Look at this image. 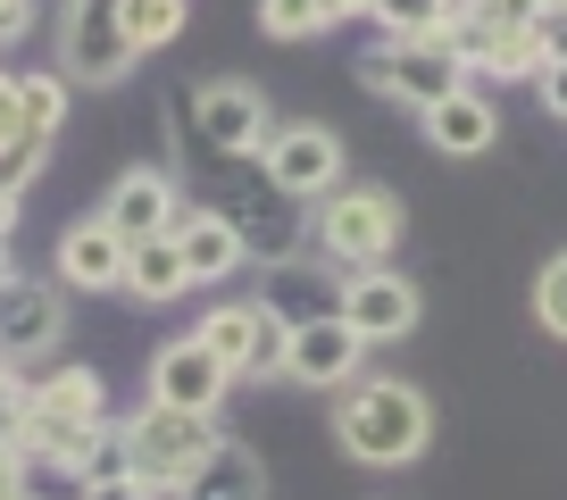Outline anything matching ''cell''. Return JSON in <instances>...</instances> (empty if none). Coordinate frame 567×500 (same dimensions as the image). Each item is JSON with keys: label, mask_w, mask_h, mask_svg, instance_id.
<instances>
[{"label": "cell", "mask_w": 567, "mask_h": 500, "mask_svg": "<svg viewBox=\"0 0 567 500\" xmlns=\"http://www.w3.org/2000/svg\"><path fill=\"white\" fill-rule=\"evenodd\" d=\"M334 442L359 467H409L434 442V400L401 375H351L334 393Z\"/></svg>", "instance_id": "6da1fadb"}, {"label": "cell", "mask_w": 567, "mask_h": 500, "mask_svg": "<svg viewBox=\"0 0 567 500\" xmlns=\"http://www.w3.org/2000/svg\"><path fill=\"white\" fill-rule=\"evenodd\" d=\"M18 34H34V0H0V51Z\"/></svg>", "instance_id": "f1b7e54d"}, {"label": "cell", "mask_w": 567, "mask_h": 500, "mask_svg": "<svg viewBox=\"0 0 567 500\" xmlns=\"http://www.w3.org/2000/svg\"><path fill=\"white\" fill-rule=\"evenodd\" d=\"M417 125H425V143L443 150V159H484V150L501 143V108L484 101L476 84H467V92H451V101H434Z\"/></svg>", "instance_id": "d6986e66"}, {"label": "cell", "mask_w": 567, "mask_h": 500, "mask_svg": "<svg viewBox=\"0 0 567 500\" xmlns=\"http://www.w3.org/2000/svg\"><path fill=\"white\" fill-rule=\"evenodd\" d=\"M200 209H217L234 233H243V259H259V268H292L309 250V209L301 200H284L276 184L259 176V159H250V176L234 184L226 200H200Z\"/></svg>", "instance_id": "5b68a950"}, {"label": "cell", "mask_w": 567, "mask_h": 500, "mask_svg": "<svg viewBox=\"0 0 567 500\" xmlns=\"http://www.w3.org/2000/svg\"><path fill=\"white\" fill-rule=\"evenodd\" d=\"M359 358H368V342H359L342 317H301L292 334H284V375L309 384V393H342V384L359 375Z\"/></svg>", "instance_id": "5bb4252c"}, {"label": "cell", "mask_w": 567, "mask_h": 500, "mask_svg": "<svg viewBox=\"0 0 567 500\" xmlns=\"http://www.w3.org/2000/svg\"><path fill=\"white\" fill-rule=\"evenodd\" d=\"M68 334V292H51V275H0V367H25Z\"/></svg>", "instance_id": "8fae6325"}, {"label": "cell", "mask_w": 567, "mask_h": 500, "mask_svg": "<svg viewBox=\"0 0 567 500\" xmlns=\"http://www.w3.org/2000/svg\"><path fill=\"white\" fill-rule=\"evenodd\" d=\"M68 75L59 67H34V75H18V117H25V134H34V143H51L59 125H68Z\"/></svg>", "instance_id": "7402d4cb"}, {"label": "cell", "mask_w": 567, "mask_h": 500, "mask_svg": "<svg viewBox=\"0 0 567 500\" xmlns=\"http://www.w3.org/2000/svg\"><path fill=\"white\" fill-rule=\"evenodd\" d=\"M534 317H543V334H559V342H567V250L550 259L543 275H534Z\"/></svg>", "instance_id": "484cf974"}, {"label": "cell", "mask_w": 567, "mask_h": 500, "mask_svg": "<svg viewBox=\"0 0 567 500\" xmlns=\"http://www.w3.org/2000/svg\"><path fill=\"white\" fill-rule=\"evenodd\" d=\"M284 334H292V325H284V309L276 301H217L209 317H200V351L209 358H226V375L234 384H276L284 375Z\"/></svg>", "instance_id": "52a82bcc"}, {"label": "cell", "mask_w": 567, "mask_h": 500, "mask_svg": "<svg viewBox=\"0 0 567 500\" xmlns=\"http://www.w3.org/2000/svg\"><path fill=\"white\" fill-rule=\"evenodd\" d=\"M0 275H18V268H9V242H0Z\"/></svg>", "instance_id": "e575fe53"}, {"label": "cell", "mask_w": 567, "mask_h": 500, "mask_svg": "<svg viewBox=\"0 0 567 500\" xmlns=\"http://www.w3.org/2000/svg\"><path fill=\"white\" fill-rule=\"evenodd\" d=\"M184 34V0H125V42L142 51H167V42Z\"/></svg>", "instance_id": "cb8c5ba5"}, {"label": "cell", "mask_w": 567, "mask_h": 500, "mask_svg": "<svg viewBox=\"0 0 567 500\" xmlns=\"http://www.w3.org/2000/svg\"><path fill=\"white\" fill-rule=\"evenodd\" d=\"M451 9H460V0H368V18L384 25V42H425V34H443Z\"/></svg>", "instance_id": "603a6c76"}, {"label": "cell", "mask_w": 567, "mask_h": 500, "mask_svg": "<svg viewBox=\"0 0 567 500\" xmlns=\"http://www.w3.org/2000/svg\"><path fill=\"white\" fill-rule=\"evenodd\" d=\"M0 500H25V450H0Z\"/></svg>", "instance_id": "4dcf8cb0"}, {"label": "cell", "mask_w": 567, "mask_h": 500, "mask_svg": "<svg viewBox=\"0 0 567 500\" xmlns=\"http://www.w3.org/2000/svg\"><path fill=\"white\" fill-rule=\"evenodd\" d=\"M534 51H543V67H559V59H567V18L543 9V18H534Z\"/></svg>", "instance_id": "83f0119b"}, {"label": "cell", "mask_w": 567, "mask_h": 500, "mask_svg": "<svg viewBox=\"0 0 567 500\" xmlns=\"http://www.w3.org/2000/svg\"><path fill=\"white\" fill-rule=\"evenodd\" d=\"M309 242L334 259L342 275H368V268H392L401 250V200L384 184H342L309 209Z\"/></svg>", "instance_id": "3957f363"}, {"label": "cell", "mask_w": 567, "mask_h": 500, "mask_svg": "<svg viewBox=\"0 0 567 500\" xmlns=\"http://www.w3.org/2000/svg\"><path fill=\"white\" fill-rule=\"evenodd\" d=\"M226 393H234V375H226V358L200 351V334H176V342L151 351V400H159V409L217 417V409H226Z\"/></svg>", "instance_id": "30bf717a"}, {"label": "cell", "mask_w": 567, "mask_h": 500, "mask_svg": "<svg viewBox=\"0 0 567 500\" xmlns=\"http://www.w3.org/2000/svg\"><path fill=\"white\" fill-rule=\"evenodd\" d=\"M0 450H25V367H0Z\"/></svg>", "instance_id": "4316f807"}, {"label": "cell", "mask_w": 567, "mask_h": 500, "mask_svg": "<svg viewBox=\"0 0 567 500\" xmlns=\"http://www.w3.org/2000/svg\"><path fill=\"white\" fill-rule=\"evenodd\" d=\"M259 176L276 184L284 200L318 209L326 192H342V134H334V125H318V117L276 125V134H267V150H259Z\"/></svg>", "instance_id": "ba28073f"}, {"label": "cell", "mask_w": 567, "mask_h": 500, "mask_svg": "<svg viewBox=\"0 0 567 500\" xmlns=\"http://www.w3.org/2000/svg\"><path fill=\"white\" fill-rule=\"evenodd\" d=\"M359 84L375 92V101H401V108H434L451 101V92H467V67L443 51V34L425 42H375V51H359Z\"/></svg>", "instance_id": "8992f818"}, {"label": "cell", "mask_w": 567, "mask_h": 500, "mask_svg": "<svg viewBox=\"0 0 567 500\" xmlns=\"http://www.w3.org/2000/svg\"><path fill=\"white\" fill-rule=\"evenodd\" d=\"M176 500H267V467H259V450H250V442H226V434H217V450L193 467V483H184Z\"/></svg>", "instance_id": "ffe728a7"}, {"label": "cell", "mask_w": 567, "mask_h": 500, "mask_svg": "<svg viewBox=\"0 0 567 500\" xmlns=\"http://www.w3.org/2000/svg\"><path fill=\"white\" fill-rule=\"evenodd\" d=\"M51 275H59V292H125V233L101 209L75 217L51 250Z\"/></svg>", "instance_id": "9a60e30c"}, {"label": "cell", "mask_w": 567, "mask_h": 500, "mask_svg": "<svg viewBox=\"0 0 567 500\" xmlns=\"http://www.w3.org/2000/svg\"><path fill=\"white\" fill-rule=\"evenodd\" d=\"M176 292H193V275H184V250L167 242V233H151V242H125V301H176Z\"/></svg>", "instance_id": "44dd1931"}, {"label": "cell", "mask_w": 567, "mask_h": 500, "mask_svg": "<svg viewBox=\"0 0 567 500\" xmlns=\"http://www.w3.org/2000/svg\"><path fill=\"white\" fill-rule=\"evenodd\" d=\"M25 417H59V426H109V384L75 358H51L42 375H25Z\"/></svg>", "instance_id": "e0dca14e"}, {"label": "cell", "mask_w": 567, "mask_h": 500, "mask_svg": "<svg viewBox=\"0 0 567 500\" xmlns=\"http://www.w3.org/2000/svg\"><path fill=\"white\" fill-rule=\"evenodd\" d=\"M117 434H125V483L142 500H176L193 483V467L217 450V417H184V409H159V400L117 417Z\"/></svg>", "instance_id": "7a4b0ae2"}, {"label": "cell", "mask_w": 567, "mask_h": 500, "mask_svg": "<svg viewBox=\"0 0 567 500\" xmlns=\"http://www.w3.org/2000/svg\"><path fill=\"white\" fill-rule=\"evenodd\" d=\"M176 125L193 134L209 159H259L267 134H276V108H267V92L250 84V75H209V84H193V101L176 108Z\"/></svg>", "instance_id": "277c9868"}, {"label": "cell", "mask_w": 567, "mask_h": 500, "mask_svg": "<svg viewBox=\"0 0 567 500\" xmlns=\"http://www.w3.org/2000/svg\"><path fill=\"white\" fill-rule=\"evenodd\" d=\"M534 84H543V108H550V117H567V59H559V67H534Z\"/></svg>", "instance_id": "f546056e"}, {"label": "cell", "mask_w": 567, "mask_h": 500, "mask_svg": "<svg viewBox=\"0 0 567 500\" xmlns=\"http://www.w3.org/2000/svg\"><path fill=\"white\" fill-rule=\"evenodd\" d=\"M176 209H184V192H176V176H167V167H125V176L109 184V200H101V217L125 233V242L167 233V226H176Z\"/></svg>", "instance_id": "2e32d148"}, {"label": "cell", "mask_w": 567, "mask_h": 500, "mask_svg": "<svg viewBox=\"0 0 567 500\" xmlns=\"http://www.w3.org/2000/svg\"><path fill=\"white\" fill-rule=\"evenodd\" d=\"M443 51L467 67V84H476V75L509 84V75H534V67H543V51H534V25H484V18H467V9H451Z\"/></svg>", "instance_id": "4fadbf2b"}, {"label": "cell", "mask_w": 567, "mask_h": 500, "mask_svg": "<svg viewBox=\"0 0 567 500\" xmlns=\"http://www.w3.org/2000/svg\"><path fill=\"white\" fill-rule=\"evenodd\" d=\"M334 317L351 325L359 342H401L409 325H417V284H409L401 268H368V275H342V292H334Z\"/></svg>", "instance_id": "7c38bea8"}, {"label": "cell", "mask_w": 567, "mask_h": 500, "mask_svg": "<svg viewBox=\"0 0 567 500\" xmlns=\"http://www.w3.org/2000/svg\"><path fill=\"white\" fill-rule=\"evenodd\" d=\"M9 233H18V200H0V242H9Z\"/></svg>", "instance_id": "836d02e7"}, {"label": "cell", "mask_w": 567, "mask_h": 500, "mask_svg": "<svg viewBox=\"0 0 567 500\" xmlns=\"http://www.w3.org/2000/svg\"><path fill=\"white\" fill-rule=\"evenodd\" d=\"M84 500H142V492H134V483H125V476H117V483H92V492H84Z\"/></svg>", "instance_id": "1f68e13d"}, {"label": "cell", "mask_w": 567, "mask_h": 500, "mask_svg": "<svg viewBox=\"0 0 567 500\" xmlns=\"http://www.w3.org/2000/svg\"><path fill=\"white\" fill-rule=\"evenodd\" d=\"M326 18H334V25L342 18H368V0H326Z\"/></svg>", "instance_id": "d6a6232c"}, {"label": "cell", "mask_w": 567, "mask_h": 500, "mask_svg": "<svg viewBox=\"0 0 567 500\" xmlns=\"http://www.w3.org/2000/svg\"><path fill=\"white\" fill-rule=\"evenodd\" d=\"M134 42H125V0H68L59 9V75L68 84H125Z\"/></svg>", "instance_id": "9c48e42d"}, {"label": "cell", "mask_w": 567, "mask_h": 500, "mask_svg": "<svg viewBox=\"0 0 567 500\" xmlns=\"http://www.w3.org/2000/svg\"><path fill=\"white\" fill-rule=\"evenodd\" d=\"M259 25L276 42H309V34H326L334 18H326V0H259Z\"/></svg>", "instance_id": "d4e9b609"}, {"label": "cell", "mask_w": 567, "mask_h": 500, "mask_svg": "<svg viewBox=\"0 0 567 500\" xmlns=\"http://www.w3.org/2000/svg\"><path fill=\"white\" fill-rule=\"evenodd\" d=\"M167 242L184 250V275H193V284H226V275L250 268V259H243V233H234L217 209H176Z\"/></svg>", "instance_id": "ac0fdd59"}]
</instances>
